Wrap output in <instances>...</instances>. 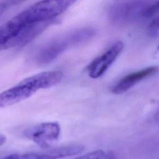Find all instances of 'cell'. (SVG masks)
Returning <instances> with one entry per match:
<instances>
[{"label":"cell","mask_w":159,"mask_h":159,"mask_svg":"<svg viewBox=\"0 0 159 159\" xmlns=\"http://www.w3.org/2000/svg\"><path fill=\"white\" fill-rule=\"evenodd\" d=\"M63 77V74L60 71H43L27 77L0 93V108L24 101L40 89L52 87L59 83Z\"/></svg>","instance_id":"cell-1"},{"label":"cell","mask_w":159,"mask_h":159,"mask_svg":"<svg viewBox=\"0 0 159 159\" xmlns=\"http://www.w3.org/2000/svg\"><path fill=\"white\" fill-rule=\"evenodd\" d=\"M41 32L38 24L25 23L14 16L0 25V51L28 43Z\"/></svg>","instance_id":"cell-2"},{"label":"cell","mask_w":159,"mask_h":159,"mask_svg":"<svg viewBox=\"0 0 159 159\" xmlns=\"http://www.w3.org/2000/svg\"><path fill=\"white\" fill-rule=\"evenodd\" d=\"M94 34V30L88 27L68 32L45 45L39 53L37 60L40 64L50 63L68 47L84 42L93 37Z\"/></svg>","instance_id":"cell-3"},{"label":"cell","mask_w":159,"mask_h":159,"mask_svg":"<svg viewBox=\"0 0 159 159\" xmlns=\"http://www.w3.org/2000/svg\"><path fill=\"white\" fill-rule=\"evenodd\" d=\"M78 0H42L30 6L16 17L25 23L55 19Z\"/></svg>","instance_id":"cell-4"},{"label":"cell","mask_w":159,"mask_h":159,"mask_svg":"<svg viewBox=\"0 0 159 159\" xmlns=\"http://www.w3.org/2000/svg\"><path fill=\"white\" fill-rule=\"evenodd\" d=\"M61 127L57 121L45 122L26 129L23 135L44 149L50 148L59 139Z\"/></svg>","instance_id":"cell-5"},{"label":"cell","mask_w":159,"mask_h":159,"mask_svg":"<svg viewBox=\"0 0 159 159\" xmlns=\"http://www.w3.org/2000/svg\"><path fill=\"white\" fill-rule=\"evenodd\" d=\"M123 48L124 43L121 41H117L92 60L86 68L89 77L96 79L102 76L116 61Z\"/></svg>","instance_id":"cell-6"},{"label":"cell","mask_w":159,"mask_h":159,"mask_svg":"<svg viewBox=\"0 0 159 159\" xmlns=\"http://www.w3.org/2000/svg\"><path fill=\"white\" fill-rule=\"evenodd\" d=\"M159 68L156 66H151L145 68L134 71L124 76L114 84L111 91L116 94H120L125 93L140 81L156 74Z\"/></svg>","instance_id":"cell-7"},{"label":"cell","mask_w":159,"mask_h":159,"mask_svg":"<svg viewBox=\"0 0 159 159\" xmlns=\"http://www.w3.org/2000/svg\"><path fill=\"white\" fill-rule=\"evenodd\" d=\"M73 159H115V155L111 151L97 150Z\"/></svg>","instance_id":"cell-8"},{"label":"cell","mask_w":159,"mask_h":159,"mask_svg":"<svg viewBox=\"0 0 159 159\" xmlns=\"http://www.w3.org/2000/svg\"><path fill=\"white\" fill-rule=\"evenodd\" d=\"M158 14H159V0L143 7L139 16L143 17H151Z\"/></svg>","instance_id":"cell-9"},{"label":"cell","mask_w":159,"mask_h":159,"mask_svg":"<svg viewBox=\"0 0 159 159\" xmlns=\"http://www.w3.org/2000/svg\"><path fill=\"white\" fill-rule=\"evenodd\" d=\"M150 34L154 36L159 34V17L154 19L150 24L148 27Z\"/></svg>","instance_id":"cell-10"},{"label":"cell","mask_w":159,"mask_h":159,"mask_svg":"<svg viewBox=\"0 0 159 159\" xmlns=\"http://www.w3.org/2000/svg\"><path fill=\"white\" fill-rule=\"evenodd\" d=\"M6 140V137L4 135L0 134V146L2 145V144H4L5 143Z\"/></svg>","instance_id":"cell-11"},{"label":"cell","mask_w":159,"mask_h":159,"mask_svg":"<svg viewBox=\"0 0 159 159\" xmlns=\"http://www.w3.org/2000/svg\"><path fill=\"white\" fill-rule=\"evenodd\" d=\"M155 117L156 120H157V121H158V122H159V109H158V111H157Z\"/></svg>","instance_id":"cell-12"},{"label":"cell","mask_w":159,"mask_h":159,"mask_svg":"<svg viewBox=\"0 0 159 159\" xmlns=\"http://www.w3.org/2000/svg\"><path fill=\"white\" fill-rule=\"evenodd\" d=\"M156 54L158 56H159V43H158V47L157 48V50H156Z\"/></svg>","instance_id":"cell-13"}]
</instances>
